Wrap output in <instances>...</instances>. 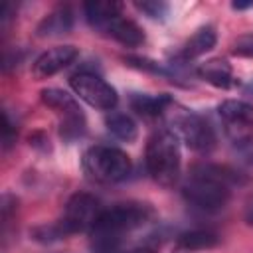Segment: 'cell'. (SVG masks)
<instances>
[{
	"label": "cell",
	"mask_w": 253,
	"mask_h": 253,
	"mask_svg": "<svg viewBox=\"0 0 253 253\" xmlns=\"http://www.w3.org/2000/svg\"><path fill=\"white\" fill-rule=\"evenodd\" d=\"M243 184H247V178L227 164L198 162L190 168L182 196L202 211H217L231 200V190Z\"/></svg>",
	"instance_id": "cell-1"
},
{
	"label": "cell",
	"mask_w": 253,
	"mask_h": 253,
	"mask_svg": "<svg viewBox=\"0 0 253 253\" xmlns=\"http://www.w3.org/2000/svg\"><path fill=\"white\" fill-rule=\"evenodd\" d=\"M154 217V208L144 202H121L101 210L89 229L91 249L99 253H119L125 235L146 225Z\"/></svg>",
	"instance_id": "cell-2"
},
{
	"label": "cell",
	"mask_w": 253,
	"mask_h": 253,
	"mask_svg": "<svg viewBox=\"0 0 253 253\" xmlns=\"http://www.w3.org/2000/svg\"><path fill=\"white\" fill-rule=\"evenodd\" d=\"M99 213H101L99 200L93 194L77 192L67 200L57 221L38 225V227H34V231H30V235H34L32 239H36L40 243L59 241L73 233L89 231Z\"/></svg>",
	"instance_id": "cell-3"
},
{
	"label": "cell",
	"mask_w": 253,
	"mask_h": 253,
	"mask_svg": "<svg viewBox=\"0 0 253 253\" xmlns=\"http://www.w3.org/2000/svg\"><path fill=\"white\" fill-rule=\"evenodd\" d=\"M148 176L162 188H172L180 180V146L170 128H160L150 134L144 152Z\"/></svg>",
	"instance_id": "cell-4"
},
{
	"label": "cell",
	"mask_w": 253,
	"mask_h": 253,
	"mask_svg": "<svg viewBox=\"0 0 253 253\" xmlns=\"http://www.w3.org/2000/svg\"><path fill=\"white\" fill-rule=\"evenodd\" d=\"M83 172L89 180L99 184H117L128 178L132 170V162L128 154L117 146L97 144L83 152L81 158Z\"/></svg>",
	"instance_id": "cell-5"
},
{
	"label": "cell",
	"mask_w": 253,
	"mask_h": 253,
	"mask_svg": "<svg viewBox=\"0 0 253 253\" xmlns=\"http://www.w3.org/2000/svg\"><path fill=\"white\" fill-rule=\"evenodd\" d=\"M166 115H168V121L172 125L170 130L190 150L206 154V152L215 148V142H217L215 132H213L211 125L202 115L192 113L188 109H178L176 105H172Z\"/></svg>",
	"instance_id": "cell-6"
},
{
	"label": "cell",
	"mask_w": 253,
	"mask_h": 253,
	"mask_svg": "<svg viewBox=\"0 0 253 253\" xmlns=\"http://www.w3.org/2000/svg\"><path fill=\"white\" fill-rule=\"evenodd\" d=\"M227 138L235 146H245L253 138V105L239 99H225L217 107Z\"/></svg>",
	"instance_id": "cell-7"
},
{
	"label": "cell",
	"mask_w": 253,
	"mask_h": 253,
	"mask_svg": "<svg viewBox=\"0 0 253 253\" xmlns=\"http://www.w3.org/2000/svg\"><path fill=\"white\" fill-rule=\"evenodd\" d=\"M69 85L73 93L85 101L89 107L99 109V111H113L119 103L117 91L97 73L93 71H77L75 75L69 77Z\"/></svg>",
	"instance_id": "cell-8"
},
{
	"label": "cell",
	"mask_w": 253,
	"mask_h": 253,
	"mask_svg": "<svg viewBox=\"0 0 253 253\" xmlns=\"http://www.w3.org/2000/svg\"><path fill=\"white\" fill-rule=\"evenodd\" d=\"M79 55V49L75 45H55L49 47L47 51H43L32 65V77L34 79H47L53 77L55 73H59L61 69H65L67 65H71Z\"/></svg>",
	"instance_id": "cell-9"
},
{
	"label": "cell",
	"mask_w": 253,
	"mask_h": 253,
	"mask_svg": "<svg viewBox=\"0 0 253 253\" xmlns=\"http://www.w3.org/2000/svg\"><path fill=\"white\" fill-rule=\"evenodd\" d=\"M130 109L142 117V119H158V117H164L168 113V109L174 105L172 97L166 95V93H160V95H148V93H132L130 99Z\"/></svg>",
	"instance_id": "cell-10"
},
{
	"label": "cell",
	"mask_w": 253,
	"mask_h": 253,
	"mask_svg": "<svg viewBox=\"0 0 253 253\" xmlns=\"http://www.w3.org/2000/svg\"><path fill=\"white\" fill-rule=\"evenodd\" d=\"M217 42V34L213 26H202L200 30H196L180 47V51L176 53L178 61H192L198 59L200 55H204L206 51H210Z\"/></svg>",
	"instance_id": "cell-11"
},
{
	"label": "cell",
	"mask_w": 253,
	"mask_h": 253,
	"mask_svg": "<svg viewBox=\"0 0 253 253\" xmlns=\"http://www.w3.org/2000/svg\"><path fill=\"white\" fill-rule=\"evenodd\" d=\"M198 77L204 79L206 83L217 87V89H229L235 85V75H233V67L221 59V57H213V59H208L204 61L200 67H198Z\"/></svg>",
	"instance_id": "cell-12"
},
{
	"label": "cell",
	"mask_w": 253,
	"mask_h": 253,
	"mask_svg": "<svg viewBox=\"0 0 253 253\" xmlns=\"http://www.w3.org/2000/svg\"><path fill=\"white\" fill-rule=\"evenodd\" d=\"M73 28V10L69 6H57L49 14L42 18V22L36 28V34L40 38H53L63 36Z\"/></svg>",
	"instance_id": "cell-13"
},
{
	"label": "cell",
	"mask_w": 253,
	"mask_h": 253,
	"mask_svg": "<svg viewBox=\"0 0 253 253\" xmlns=\"http://www.w3.org/2000/svg\"><path fill=\"white\" fill-rule=\"evenodd\" d=\"M83 12L93 28L105 30L117 16L123 14V4L115 0H93L83 4Z\"/></svg>",
	"instance_id": "cell-14"
},
{
	"label": "cell",
	"mask_w": 253,
	"mask_h": 253,
	"mask_svg": "<svg viewBox=\"0 0 253 253\" xmlns=\"http://www.w3.org/2000/svg\"><path fill=\"white\" fill-rule=\"evenodd\" d=\"M103 32H107L113 40H117L125 47H138V45L144 43V32H142V28L136 22L125 18L123 14L117 16Z\"/></svg>",
	"instance_id": "cell-15"
},
{
	"label": "cell",
	"mask_w": 253,
	"mask_h": 253,
	"mask_svg": "<svg viewBox=\"0 0 253 253\" xmlns=\"http://www.w3.org/2000/svg\"><path fill=\"white\" fill-rule=\"evenodd\" d=\"M219 243V235L211 229H192L184 231L176 237L174 249L176 253H194V251H206L213 249Z\"/></svg>",
	"instance_id": "cell-16"
},
{
	"label": "cell",
	"mask_w": 253,
	"mask_h": 253,
	"mask_svg": "<svg viewBox=\"0 0 253 253\" xmlns=\"http://www.w3.org/2000/svg\"><path fill=\"white\" fill-rule=\"evenodd\" d=\"M40 99H42V103H43L45 107L53 109L59 117H63V115H67V113H73V111L81 109V107L77 105V101L73 99V95H69V93H65L63 89H57V87L42 89Z\"/></svg>",
	"instance_id": "cell-17"
},
{
	"label": "cell",
	"mask_w": 253,
	"mask_h": 253,
	"mask_svg": "<svg viewBox=\"0 0 253 253\" xmlns=\"http://www.w3.org/2000/svg\"><path fill=\"white\" fill-rule=\"evenodd\" d=\"M105 125H107V130L115 138L125 140V142H132L136 138V134H138L134 121L128 115H125V113H111V115H107Z\"/></svg>",
	"instance_id": "cell-18"
},
{
	"label": "cell",
	"mask_w": 253,
	"mask_h": 253,
	"mask_svg": "<svg viewBox=\"0 0 253 253\" xmlns=\"http://www.w3.org/2000/svg\"><path fill=\"white\" fill-rule=\"evenodd\" d=\"M85 128H87V123L81 109L59 117V136L65 142H75L77 138H81L85 134Z\"/></svg>",
	"instance_id": "cell-19"
},
{
	"label": "cell",
	"mask_w": 253,
	"mask_h": 253,
	"mask_svg": "<svg viewBox=\"0 0 253 253\" xmlns=\"http://www.w3.org/2000/svg\"><path fill=\"white\" fill-rule=\"evenodd\" d=\"M123 59H125L126 65H130V67H134V69H138V71H146V73H154V75H168V73H170L164 65L156 63V61H152V59H148V57L125 55Z\"/></svg>",
	"instance_id": "cell-20"
},
{
	"label": "cell",
	"mask_w": 253,
	"mask_h": 253,
	"mask_svg": "<svg viewBox=\"0 0 253 253\" xmlns=\"http://www.w3.org/2000/svg\"><path fill=\"white\" fill-rule=\"evenodd\" d=\"M134 6L140 12H144L148 18H154V20H162L168 14V4L160 2V0H144V2H136Z\"/></svg>",
	"instance_id": "cell-21"
},
{
	"label": "cell",
	"mask_w": 253,
	"mask_h": 253,
	"mask_svg": "<svg viewBox=\"0 0 253 253\" xmlns=\"http://www.w3.org/2000/svg\"><path fill=\"white\" fill-rule=\"evenodd\" d=\"M16 134H18L16 126L12 125L8 113H4V119H2V146H4V150H8L16 142Z\"/></svg>",
	"instance_id": "cell-22"
},
{
	"label": "cell",
	"mask_w": 253,
	"mask_h": 253,
	"mask_svg": "<svg viewBox=\"0 0 253 253\" xmlns=\"http://www.w3.org/2000/svg\"><path fill=\"white\" fill-rule=\"evenodd\" d=\"M233 53L235 55H243V57H251L253 55V36H243L233 43Z\"/></svg>",
	"instance_id": "cell-23"
},
{
	"label": "cell",
	"mask_w": 253,
	"mask_h": 253,
	"mask_svg": "<svg viewBox=\"0 0 253 253\" xmlns=\"http://www.w3.org/2000/svg\"><path fill=\"white\" fill-rule=\"evenodd\" d=\"M30 146H34V148H38V150H49V138L42 132V130H36V132H32L30 134Z\"/></svg>",
	"instance_id": "cell-24"
},
{
	"label": "cell",
	"mask_w": 253,
	"mask_h": 253,
	"mask_svg": "<svg viewBox=\"0 0 253 253\" xmlns=\"http://www.w3.org/2000/svg\"><path fill=\"white\" fill-rule=\"evenodd\" d=\"M126 253H156V247L154 245H140L132 251H126Z\"/></svg>",
	"instance_id": "cell-25"
},
{
	"label": "cell",
	"mask_w": 253,
	"mask_h": 253,
	"mask_svg": "<svg viewBox=\"0 0 253 253\" xmlns=\"http://www.w3.org/2000/svg\"><path fill=\"white\" fill-rule=\"evenodd\" d=\"M245 221L249 223V225H253V200L247 204V208H245Z\"/></svg>",
	"instance_id": "cell-26"
},
{
	"label": "cell",
	"mask_w": 253,
	"mask_h": 253,
	"mask_svg": "<svg viewBox=\"0 0 253 253\" xmlns=\"http://www.w3.org/2000/svg\"><path fill=\"white\" fill-rule=\"evenodd\" d=\"M231 6H233V10H245V8L253 6V0H249V2H233Z\"/></svg>",
	"instance_id": "cell-27"
},
{
	"label": "cell",
	"mask_w": 253,
	"mask_h": 253,
	"mask_svg": "<svg viewBox=\"0 0 253 253\" xmlns=\"http://www.w3.org/2000/svg\"><path fill=\"white\" fill-rule=\"evenodd\" d=\"M249 91H253V85H251V87H249Z\"/></svg>",
	"instance_id": "cell-28"
}]
</instances>
